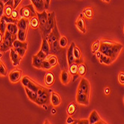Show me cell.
<instances>
[{"label":"cell","instance_id":"obj_1","mask_svg":"<svg viewBox=\"0 0 124 124\" xmlns=\"http://www.w3.org/2000/svg\"><path fill=\"white\" fill-rule=\"evenodd\" d=\"M123 48V45L120 43L103 40H100V47L99 51L102 54L110 57L114 61H115L118 58Z\"/></svg>","mask_w":124,"mask_h":124},{"label":"cell","instance_id":"obj_2","mask_svg":"<svg viewBox=\"0 0 124 124\" xmlns=\"http://www.w3.org/2000/svg\"><path fill=\"white\" fill-rule=\"evenodd\" d=\"M52 90L49 87L40 86L39 90L37 92V100L34 103H36L38 105L43 106V105H48L50 104V100H51V93Z\"/></svg>","mask_w":124,"mask_h":124},{"label":"cell","instance_id":"obj_3","mask_svg":"<svg viewBox=\"0 0 124 124\" xmlns=\"http://www.w3.org/2000/svg\"><path fill=\"white\" fill-rule=\"evenodd\" d=\"M16 38H17L16 34H12L10 32L6 31L3 37L2 43L1 46H0V51L2 52H5L13 48V43L14 40H16Z\"/></svg>","mask_w":124,"mask_h":124},{"label":"cell","instance_id":"obj_4","mask_svg":"<svg viewBox=\"0 0 124 124\" xmlns=\"http://www.w3.org/2000/svg\"><path fill=\"white\" fill-rule=\"evenodd\" d=\"M56 20H55V12L52 11L51 13H48V19L47 22L45 26V29H44L43 31L42 32V34L44 35L45 37H47V35L51 32L52 29L54 28V26L55 25Z\"/></svg>","mask_w":124,"mask_h":124},{"label":"cell","instance_id":"obj_5","mask_svg":"<svg viewBox=\"0 0 124 124\" xmlns=\"http://www.w3.org/2000/svg\"><path fill=\"white\" fill-rule=\"evenodd\" d=\"M20 15L23 18L29 20L35 16H37V12L34 10V5L32 4H30L26 6H23L21 8L20 10Z\"/></svg>","mask_w":124,"mask_h":124},{"label":"cell","instance_id":"obj_6","mask_svg":"<svg viewBox=\"0 0 124 124\" xmlns=\"http://www.w3.org/2000/svg\"><path fill=\"white\" fill-rule=\"evenodd\" d=\"M21 82L23 84V85L25 87L29 88V89L33 91L34 92H38V91L39 90V88L40 87L41 85L35 82L34 80L29 77V76H24L21 79Z\"/></svg>","mask_w":124,"mask_h":124},{"label":"cell","instance_id":"obj_7","mask_svg":"<svg viewBox=\"0 0 124 124\" xmlns=\"http://www.w3.org/2000/svg\"><path fill=\"white\" fill-rule=\"evenodd\" d=\"M61 34L58 30V28L57 26V24H55V25L54 26V28L52 29V30L51 31V32L47 35V40L49 43V46H51L52 44L54 43L56 40H59L60 38H61Z\"/></svg>","mask_w":124,"mask_h":124},{"label":"cell","instance_id":"obj_8","mask_svg":"<svg viewBox=\"0 0 124 124\" xmlns=\"http://www.w3.org/2000/svg\"><path fill=\"white\" fill-rule=\"evenodd\" d=\"M23 71L20 69H14L9 73L8 77L11 83H17L22 79Z\"/></svg>","mask_w":124,"mask_h":124},{"label":"cell","instance_id":"obj_9","mask_svg":"<svg viewBox=\"0 0 124 124\" xmlns=\"http://www.w3.org/2000/svg\"><path fill=\"white\" fill-rule=\"evenodd\" d=\"M77 91L85 93L87 95H90L91 93V85L89 81L85 78H82L80 83L78 85Z\"/></svg>","mask_w":124,"mask_h":124},{"label":"cell","instance_id":"obj_10","mask_svg":"<svg viewBox=\"0 0 124 124\" xmlns=\"http://www.w3.org/2000/svg\"><path fill=\"white\" fill-rule=\"evenodd\" d=\"M76 100L78 104L83 105H88L90 102V95H87L85 93L77 91Z\"/></svg>","mask_w":124,"mask_h":124},{"label":"cell","instance_id":"obj_11","mask_svg":"<svg viewBox=\"0 0 124 124\" xmlns=\"http://www.w3.org/2000/svg\"><path fill=\"white\" fill-rule=\"evenodd\" d=\"M37 17L39 20V28L41 31V32L43 31L45 26L47 22L48 19V13L46 12V10H44L42 13H38L37 12Z\"/></svg>","mask_w":124,"mask_h":124},{"label":"cell","instance_id":"obj_12","mask_svg":"<svg viewBox=\"0 0 124 124\" xmlns=\"http://www.w3.org/2000/svg\"><path fill=\"white\" fill-rule=\"evenodd\" d=\"M75 46H76V43L74 42H72L67 49V59L68 65H70V64L75 63V58H74V55H73V50H74Z\"/></svg>","mask_w":124,"mask_h":124},{"label":"cell","instance_id":"obj_13","mask_svg":"<svg viewBox=\"0 0 124 124\" xmlns=\"http://www.w3.org/2000/svg\"><path fill=\"white\" fill-rule=\"evenodd\" d=\"M10 58L12 61V64L14 66H18L20 63V61L22 60V57L16 52V50L14 48H11L10 49Z\"/></svg>","mask_w":124,"mask_h":124},{"label":"cell","instance_id":"obj_14","mask_svg":"<svg viewBox=\"0 0 124 124\" xmlns=\"http://www.w3.org/2000/svg\"><path fill=\"white\" fill-rule=\"evenodd\" d=\"M70 73L69 72V70H63L61 73L60 75V80L61 82L64 85H67L70 82Z\"/></svg>","mask_w":124,"mask_h":124},{"label":"cell","instance_id":"obj_15","mask_svg":"<svg viewBox=\"0 0 124 124\" xmlns=\"http://www.w3.org/2000/svg\"><path fill=\"white\" fill-rule=\"evenodd\" d=\"M14 10V0H9L7 3L5 4L4 15L8 17H11Z\"/></svg>","mask_w":124,"mask_h":124},{"label":"cell","instance_id":"obj_16","mask_svg":"<svg viewBox=\"0 0 124 124\" xmlns=\"http://www.w3.org/2000/svg\"><path fill=\"white\" fill-rule=\"evenodd\" d=\"M50 102L53 106H55V107L59 106L61 103V98L60 95L55 91H52Z\"/></svg>","mask_w":124,"mask_h":124},{"label":"cell","instance_id":"obj_17","mask_svg":"<svg viewBox=\"0 0 124 124\" xmlns=\"http://www.w3.org/2000/svg\"><path fill=\"white\" fill-rule=\"evenodd\" d=\"M31 1L38 13H42L45 10V1L44 0H31Z\"/></svg>","mask_w":124,"mask_h":124},{"label":"cell","instance_id":"obj_18","mask_svg":"<svg viewBox=\"0 0 124 124\" xmlns=\"http://www.w3.org/2000/svg\"><path fill=\"white\" fill-rule=\"evenodd\" d=\"M73 55H74V58H75V63H76L77 64H81L83 63V58H82V51L76 46L74 47Z\"/></svg>","mask_w":124,"mask_h":124},{"label":"cell","instance_id":"obj_19","mask_svg":"<svg viewBox=\"0 0 124 124\" xmlns=\"http://www.w3.org/2000/svg\"><path fill=\"white\" fill-rule=\"evenodd\" d=\"M76 25L79 31H81L82 33H86L87 30H86L85 24V20L83 18V14H82L78 17V19L76 22Z\"/></svg>","mask_w":124,"mask_h":124},{"label":"cell","instance_id":"obj_20","mask_svg":"<svg viewBox=\"0 0 124 124\" xmlns=\"http://www.w3.org/2000/svg\"><path fill=\"white\" fill-rule=\"evenodd\" d=\"M78 64L76 63H73L72 64L69 65V72L73 76V80L76 81L78 78H79L78 75Z\"/></svg>","mask_w":124,"mask_h":124},{"label":"cell","instance_id":"obj_21","mask_svg":"<svg viewBox=\"0 0 124 124\" xmlns=\"http://www.w3.org/2000/svg\"><path fill=\"white\" fill-rule=\"evenodd\" d=\"M40 50H42L43 52H45L47 55L50 54V46L49 43L47 40L46 37H45L44 35L42 34V44H41V47Z\"/></svg>","mask_w":124,"mask_h":124},{"label":"cell","instance_id":"obj_22","mask_svg":"<svg viewBox=\"0 0 124 124\" xmlns=\"http://www.w3.org/2000/svg\"><path fill=\"white\" fill-rule=\"evenodd\" d=\"M17 27H18L19 29L20 30H24V31H27L28 28H29V20L28 19H25V18H21L19 20L18 23H17Z\"/></svg>","mask_w":124,"mask_h":124},{"label":"cell","instance_id":"obj_23","mask_svg":"<svg viewBox=\"0 0 124 124\" xmlns=\"http://www.w3.org/2000/svg\"><path fill=\"white\" fill-rule=\"evenodd\" d=\"M100 120H101V118H100V114L96 110L93 111L91 113L89 118H88V120H89V122H90V124H95L96 123L99 122Z\"/></svg>","mask_w":124,"mask_h":124},{"label":"cell","instance_id":"obj_24","mask_svg":"<svg viewBox=\"0 0 124 124\" xmlns=\"http://www.w3.org/2000/svg\"><path fill=\"white\" fill-rule=\"evenodd\" d=\"M45 84L47 86H52L55 82V76L52 72H47L44 77Z\"/></svg>","mask_w":124,"mask_h":124},{"label":"cell","instance_id":"obj_25","mask_svg":"<svg viewBox=\"0 0 124 124\" xmlns=\"http://www.w3.org/2000/svg\"><path fill=\"white\" fill-rule=\"evenodd\" d=\"M43 61V60H42L40 58H39L37 55H34L32 56V66L35 68L41 69Z\"/></svg>","mask_w":124,"mask_h":124},{"label":"cell","instance_id":"obj_26","mask_svg":"<svg viewBox=\"0 0 124 124\" xmlns=\"http://www.w3.org/2000/svg\"><path fill=\"white\" fill-rule=\"evenodd\" d=\"M99 61H100V63L101 64H106V65H110L114 61L108 56H106L103 54H101L100 57L99 58Z\"/></svg>","mask_w":124,"mask_h":124},{"label":"cell","instance_id":"obj_27","mask_svg":"<svg viewBox=\"0 0 124 124\" xmlns=\"http://www.w3.org/2000/svg\"><path fill=\"white\" fill-rule=\"evenodd\" d=\"M24 88H25V91L26 92V94H27V96H28V97L29 98V100L31 101L35 102V101H36V100H37V97H38L37 93L36 92H34L33 91L29 89V88L25 87H24Z\"/></svg>","mask_w":124,"mask_h":124},{"label":"cell","instance_id":"obj_28","mask_svg":"<svg viewBox=\"0 0 124 124\" xmlns=\"http://www.w3.org/2000/svg\"><path fill=\"white\" fill-rule=\"evenodd\" d=\"M7 31L12 34H17L19 29L17 27V25L15 23H8L7 25Z\"/></svg>","mask_w":124,"mask_h":124},{"label":"cell","instance_id":"obj_29","mask_svg":"<svg viewBox=\"0 0 124 124\" xmlns=\"http://www.w3.org/2000/svg\"><path fill=\"white\" fill-rule=\"evenodd\" d=\"M46 60L49 62V64H51V66L53 67H55L56 65H58V57L55 55H52V54H49L47 58H46Z\"/></svg>","mask_w":124,"mask_h":124},{"label":"cell","instance_id":"obj_30","mask_svg":"<svg viewBox=\"0 0 124 124\" xmlns=\"http://www.w3.org/2000/svg\"><path fill=\"white\" fill-rule=\"evenodd\" d=\"M13 48L17 49V48H24V49H28V43L27 42H22L19 40H14L13 43Z\"/></svg>","mask_w":124,"mask_h":124},{"label":"cell","instance_id":"obj_31","mask_svg":"<svg viewBox=\"0 0 124 124\" xmlns=\"http://www.w3.org/2000/svg\"><path fill=\"white\" fill-rule=\"evenodd\" d=\"M16 36H17V40H19L22 42H25L26 40V37H27V31L19 29Z\"/></svg>","mask_w":124,"mask_h":124},{"label":"cell","instance_id":"obj_32","mask_svg":"<svg viewBox=\"0 0 124 124\" xmlns=\"http://www.w3.org/2000/svg\"><path fill=\"white\" fill-rule=\"evenodd\" d=\"M76 104L75 102L70 103L67 108V113L70 115V116H73V115L76 113Z\"/></svg>","mask_w":124,"mask_h":124},{"label":"cell","instance_id":"obj_33","mask_svg":"<svg viewBox=\"0 0 124 124\" xmlns=\"http://www.w3.org/2000/svg\"><path fill=\"white\" fill-rule=\"evenodd\" d=\"M87 72V67L85 64H78V75L79 77H82L86 74Z\"/></svg>","mask_w":124,"mask_h":124},{"label":"cell","instance_id":"obj_34","mask_svg":"<svg viewBox=\"0 0 124 124\" xmlns=\"http://www.w3.org/2000/svg\"><path fill=\"white\" fill-rule=\"evenodd\" d=\"M29 24L31 25V26L33 29H37L38 27H39V20L37 16H35L30 19Z\"/></svg>","mask_w":124,"mask_h":124},{"label":"cell","instance_id":"obj_35","mask_svg":"<svg viewBox=\"0 0 124 124\" xmlns=\"http://www.w3.org/2000/svg\"><path fill=\"white\" fill-rule=\"evenodd\" d=\"M7 25H8L7 23L2 18L0 19V32L2 33L3 36L7 31Z\"/></svg>","mask_w":124,"mask_h":124},{"label":"cell","instance_id":"obj_36","mask_svg":"<svg viewBox=\"0 0 124 124\" xmlns=\"http://www.w3.org/2000/svg\"><path fill=\"white\" fill-rule=\"evenodd\" d=\"M59 43V46L61 49H64L66 48V46H67V43H68V40L67 38L65 36H61L58 40Z\"/></svg>","mask_w":124,"mask_h":124},{"label":"cell","instance_id":"obj_37","mask_svg":"<svg viewBox=\"0 0 124 124\" xmlns=\"http://www.w3.org/2000/svg\"><path fill=\"white\" fill-rule=\"evenodd\" d=\"M100 40H95L92 44V53L93 54H95L96 52H98L100 50Z\"/></svg>","mask_w":124,"mask_h":124},{"label":"cell","instance_id":"obj_38","mask_svg":"<svg viewBox=\"0 0 124 124\" xmlns=\"http://www.w3.org/2000/svg\"><path fill=\"white\" fill-rule=\"evenodd\" d=\"M83 14L87 18H92L93 16V11L91 8H87L83 11Z\"/></svg>","mask_w":124,"mask_h":124},{"label":"cell","instance_id":"obj_39","mask_svg":"<svg viewBox=\"0 0 124 124\" xmlns=\"http://www.w3.org/2000/svg\"><path fill=\"white\" fill-rule=\"evenodd\" d=\"M52 66L51 64H49V62L46 59V60H44L43 61V63H42V66H41V69H44V70H50L52 69Z\"/></svg>","mask_w":124,"mask_h":124},{"label":"cell","instance_id":"obj_40","mask_svg":"<svg viewBox=\"0 0 124 124\" xmlns=\"http://www.w3.org/2000/svg\"><path fill=\"white\" fill-rule=\"evenodd\" d=\"M7 74H8V73H7L6 67L5 66V64L3 63H2L1 65H0V76H6Z\"/></svg>","mask_w":124,"mask_h":124},{"label":"cell","instance_id":"obj_41","mask_svg":"<svg viewBox=\"0 0 124 124\" xmlns=\"http://www.w3.org/2000/svg\"><path fill=\"white\" fill-rule=\"evenodd\" d=\"M14 49L16 50V52L18 53V54L20 55V57H22V58L25 55V53L26 50H27L26 49H24V48H17V49Z\"/></svg>","mask_w":124,"mask_h":124},{"label":"cell","instance_id":"obj_42","mask_svg":"<svg viewBox=\"0 0 124 124\" xmlns=\"http://www.w3.org/2000/svg\"><path fill=\"white\" fill-rule=\"evenodd\" d=\"M37 55H38L39 58H40L42 60H43V61H44V60H46V58H47V56H48V55L46 54V53H45V52H43L42 50H40V51L38 52Z\"/></svg>","mask_w":124,"mask_h":124},{"label":"cell","instance_id":"obj_43","mask_svg":"<svg viewBox=\"0 0 124 124\" xmlns=\"http://www.w3.org/2000/svg\"><path fill=\"white\" fill-rule=\"evenodd\" d=\"M4 8H5V3L0 0V18H2L4 15Z\"/></svg>","mask_w":124,"mask_h":124},{"label":"cell","instance_id":"obj_44","mask_svg":"<svg viewBox=\"0 0 124 124\" xmlns=\"http://www.w3.org/2000/svg\"><path fill=\"white\" fill-rule=\"evenodd\" d=\"M19 16L20 14H18V12L16 11V10H14L13 12H12V14H11V18H13L14 20H19L20 18H19Z\"/></svg>","mask_w":124,"mask_h":124},{"label":"cell","instance_id":"obj_45","mask_svg":"<svg viewBox=\"0 0 124 124\" xmlns=\"http://www.w3.org/2000/svg\"><path fill=\"white\" fill-rule=\"evenodd\" d=\"M118 81L121 85H124V73L120 72L118 75Z\"/></svg>","mask_w":124,"mask_h":124},{"label":"cell","instance_id":"obj_46","mask_svg":"<svg viewBox=\"0 0 124 124\" xmlns=\"http://www.w3.org/2000/svg\"><path fill=\"white\" fill-rule=\"evenodd\" d=\"M77 124H90L88 119H81L77 120Z\"/></svg>","mask_w":124,"mask_h":124},{"label":"cell","instance_id":"obj_47","mask_svg":"<svg viewBox=\"0 0 124 124\" xmlns=\"http://www.w3.org/2000/svg\"><path fill=\"white\" fill-rule=\"evenodd\" d=\"M76 120L73 119V118L72 117V116H69V117H67V120H66V122H67L66 124H72V123H73Z\"/></svg>","mask_w":124,"mask_h":124},{"label":"cell","instance_id":"obj_48","mask_svg":"<svg viewBox=\"0 0 124 124\" xmlns=\"http://www.w3.org/2000/svg\"><path fill=\"white\" fill-rule=\"evenodd\" d=\"M21 1L22 0H14V10H15V8H16L17 6L20 5Z\"/></svg>","mask_w":124,"mask_h":124},{"label":"cell","instance_id":"obj_49","mask_svg":"<svg viewBox=\"0 0 124 124\" xmlns=\"http://www.w3.org/2000/svg\"><path fill=\"white\" fill-rule=\"evenodd\" d=\"M44 1H45V10H47L50 5L51 0H44Z\"/></svg>","mask_w":124,"mask_h":124},{"label":"cell","instance_id":"obj_50","mask_svg":"<svg viewBox=\"0 0 124 124\" xmlns=\"http://www.w3.org/2000/svg\"><path fill=\"white\" fill-rule=\"evenodd\" d=\"M110 92H111L110 88H108V87H106L105 89V93L106 95H108V94L110 93Z\"/></svg>","mask_w":124,"mask_h":124},{"label":"cell","instance_id":"obj_51","mask_svg":"<svg viewBox=\"0 0 124 124\" xmlns=\"http://www.w3.org/2000/svg\"><path fill=\"white\" fill-rule=\"evenodd\" d=\"M95 124H108V123H106V122H105V120H102V119H101V120H100L99 122L96 123Z\"/></svg>","mask_w":124,"mask_h":124},{"label":"cell","instance_id":"obj_52","mask_svg":"<svg viewBox=\"0 0 124 124\" xmlns=\"http://www.w3.org/2000/svg\"><path fill=\"white\" fill-rule=\"evenodd\" d=\"M101 54H102V53H101V52H100V51H98V52H96L95 53V55H96V58H97V59H99V58L100 57Z\"/></svg>","mask_w":124,"mask_h":124},{"label":"cell","instance_id":"obj_53","mask_svg":"<svg viewBox=\"0 0 124 124\" xmlns=\"http://www.w3.org/2000/svg\"><path fill=\"white\" fill-rule=\"evenodd\" d=\"M3 35L2 34V33L1 32H0V46H1V45H2V39H3Z\"/></svg>","mask_w":124,"mask_h":124},{"label":"cell","instance_id":"obj_54","mask_svg":"<svg viewBox=\"0 0 124 124\" xmlns=\"http://www.w3.org/2000/svg\"><path fill=\"white\" fill-rule=\"evenodd\" d=\"M51 112H52V114H55L56 113V110H55V108H52V111H51Z\"/></svg>","mask_w":124,"mask_h":124},{"label":"cell","instance_id":"obj_55","mask_svg":"<svg viewBox=\"0 0 124 124\" xmlns=\"http://www.w3.org/2000/svg\"><path fill=\"white\" fill-rule=\"evenodd\" d=\"M44 124H50V123L49 122V120H45V122H44Z\"/></svg>","mask_w":124,"mask_h":124},{"label":"cell","instance_id":"obj_56","mask_svg":"<svg viewBox=\"0 0 124 124\" xmlns=\"http://www.w3.org/2000/svg\"><path fill=\"white\" fill-rule=\"evenodd\" d=\"M1 1H2V2H4L5 4V3H7V2H8V1H9V0H1Z\"/></svg>","mask_w":124,"mask_h":124},{"label":"cell","instance_id":"obj_57","mask_svg":"<svg viewBox=\"0 0 124 124\" xmlns=\"http://www.w3.org/2000/svg\"><path fill=\"white\" fill-rule=\"evenodd\" d=\"M72 124H77V120H76L73 123H72Z\"/></svg>","mask_w":124,"mask_h":124},{"label":"cell","instance_id":"obj_58","mask_svg":"<svg viewBox=\"0 0 124 124\" xmlns=\"http://www.w3.org/2000/svg\"><path fill=\"white\" fill-rule=\"evenodd\" d=\"M2 62L1 61V59H0V65H1V64H2Z\"/></svg>","mask_w":124,"mask_h":124},{"label":"cell","instance_id":"obj_59","mask_svg":"<svg viewBox=\"0 0 124 124\" xmlns=\"http://www.w3.org/2000/svg\"><path fill=\"white\" fill-rule=\"evenodd\" d=\"M123 32H124V27H123Z\"/></svg>","mask_w":124,"mask_h":124},{"label":"cell","instance_id":"obj_60","mask_svg":"<svg viewBox=\"0 0 124 124\" xmlns=\"http://www.w3.org/2000/svg\"><path fill=\"white\" fill-rule=\"evenodd\" d=\"M123 101H124V96H123Z\"/></svg>","mask_w":124,"mask_h":124},{"label":"cell","instance_id":"obj_61","mask_svg":"<svg viewBox=\"0 0 124 124\" xmlns=\"http://www.w3.org/2000/svg\"><path fill=\"white\" fill-rule=\"evenodd\" d=\"M102 1H105V0H102Z\"/></svg>","mask_w":124,"mask_h":124}]
</instances>
